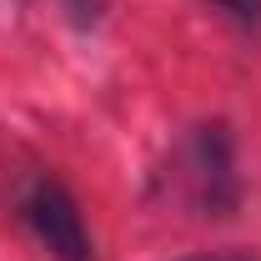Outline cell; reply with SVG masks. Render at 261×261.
<instances>
[{"label":"cell","instance_id":"cell-1","mask_svg":"<svg viewBox=\"0 0 261 261\" xmlns=\"http://www.w3.org/2000/svg\"><path fill=\"white\" fill-rule=\"evenodd\" d=\"M20 221L56 261H96V241L86 226L81 201L56 176H31L20 186Z\"/></svg>","mask_w":261,"mask_h":261},{"label":"cell","instance_id":"cell-2","mask_svg":"<svg viewBox=\"0 0 261 261\" xmlns=\"http://www.w3.org/2000/svg\"><path fill=\"white\" fill-rule=\"evenodd\" d=\"M191 181H196V206L206 216H221L236 206V171H231V136L226 126H201L191 146Z\"/></svg>","mask_w":261,"mask_h":261},{"label":"cell","instance_id":"cell-3","mask_svg":"<svg viewBox=\"0 0 261 261\" xmlns=\"http://www.w3.org/2000/svg\"><path fill=\"white\" fill-rule=\"evenodd\" d=\"M236 25H261V0H216Z\"/></svg>","mask_w":261,"mask_h":261},{"label":"cell","instance_id":"cell-4","mask_svg":"<svg viewBox=\"0 0 261 261\" xmlns=\"http://www.w3.org/2000/svg\"><path fill=\"white\" fill-rule=\"evenodd\" d=\"M186 261H256L251 251H206V256H186Z\"/></svg>","mask_w":261,"mask_h":261}]
</instances>
